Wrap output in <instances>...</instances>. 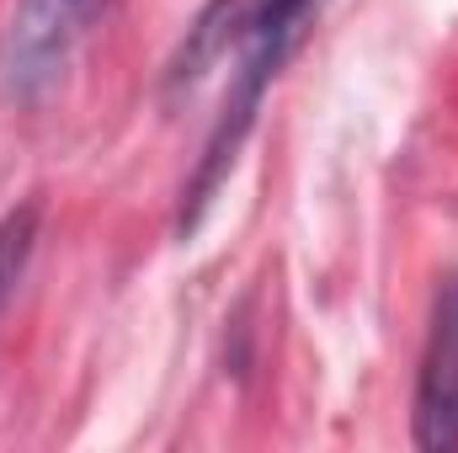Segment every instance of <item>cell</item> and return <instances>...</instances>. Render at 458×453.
I'll list each match as a JSON object with an SVG mask.
<instances>
[{
	"instance_id": "277c9868",
	"label": "cell",
	"mask_w": 458,
	"mask_h": 453,
	"mask_svg": "<svg viewBox=\"0 0 458 453\" xmlns=\"http://www.w3.org/2000/svg\"><path fill=\"white\" fill-rule=\"evenodd\" d=\"M245 16H250V0H208L198 11V21L187 27L171 70H165V97H192L214 70H225L240 32H245Z\"/></svg>"
},
{
	"instance_id": "3957f363",
	"label": "cell",
	"mask_w": 458,
	"mask_h": 453,
	"mask_svg": "<svg viewBox=\"0 0 458 453\" xmlns=\"http://www.w3.org/2000/svg\"><path fill=\"white\" fill-rule=\"evenodd\" d=\"M416 443L432 453H458V278H448L432 299L416 373Z\"/></svg>"
},
{
	"instance_id": "5b68a950",
	"label": "cell",
	"mask_w": 458,
	"mask_h": 453,
	"mask_svg": "<svg viewBox=\"0 0 458 453\" xmlns=\"http://www.w3.org/2000/svg\"><path fill=\"white\" fill-rule=\"evenodd\" d=\"M32 245H38V203H21L0 219V315L11 310V299L27 278Z\"/></svg>"
},
{
	"instance_id": "6da1fadb",
	"label": "cell",
	"mask_w": 458,
	"mask_h": 453,
	"mask_svg": "<svg viewBox=\"0 0 458 453\" xmlns=\"http://www.w3.org/2000/svg\"><path fill=\"white\" fill-rule=\"evenodd\" d=\"M315 11H320V0H250L245 32H240V43L229 54V91L219 102L214 133L203 144V160H198V171L187 182V198H182V235L198 229L203 209L214 203V192L225 187V176L234 171L240 144H245L250 123L261 113V97L272 91V81L283 75V64L304 43Z\"/></svg>"
},
{
	"instance_id": "7a4b0ae2",
	"label": "cell",
	"mask_w": 458,
	"mask_h": 453,
	"mask_svg": "<svg viewBox=\"0 0 458 453\" xmlns=\"http://www.w3.org/2000/svg\"><path fill=\"white\" fill-rule=\"evenodd\" d=\"M102 11L107 0H11L0 27V91L27 107L43 102Z\"/></svg>"
}]
</instances>
